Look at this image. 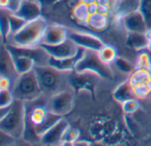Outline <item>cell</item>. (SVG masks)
Returning <instances> with one entry per match:
<instances>
[{
	"instance_id": "obj_3",
	"label": "cell",
	"mask_w": 151,
	"mask_h": 146,
	"mask_svg": "<svg viewBox=\"0 0 151 146\" xmlns=\"http://www.w3.org/2000/svg\"><path fill=\"white\" fill-rule=\"evenodd\" d=\"M26 122L25 102L14 99L6 115L0 118V131H3L16 140H22Z\"/></svg>"
},
{
	"instance_id": "obj_4",
	"label": "cell",
	"mask_w": 151,
	"mask_h": 146,
	"mask_svg": "<svg viewBox=\"0 0 151 146\" xmlns=\"http://www.w3.org/2000/svg\"><path fill=\"white\" fill-rule=\"evenodd\" d=\"M11 91L14 99L24 102L36 100L43 94L35 70L19 75Z\"/></svg>"
},
{
	"instance_id": "obj_39",
	"label": "cell",
	"mask_w": 151,
	"mask_h": 146,
	"mask_svg": "<svg viewBox=\"0 0 151 146\" xmlns=\"http://www.w3.org/2000/svg\"><path fill=\"white\" fill-rule=\"evenodd\" d=\"M30 1H39V0H30ZM40 2V1H39Z\"/></svg>"
},
{
	"instance_id": "obj_27",
	"label": "cell",
	"mask_w": 151,
	"mask_h": 146,
	"mask_svg": "<svg viewBox=\"0 0 151 146\" xmlns=\"http://www.w3.org/2000/svg\"><path fill=\"white\" fill-rule=\"evenodd\" d=\"M139 11L146 21L148 29L151 30V0H140Z\"/></svg>"
},
{
	"instance_id": "obj_8",
	"label": "cell",
	"mask_w": 151,
	"mask_h": 146,
	"mask_svg": "<svg viewBox=\"0 0 151 146\" xmlns=\"http://www.w3.org/2000/svg\"><path fill=\"white\" fill-rule=\"evenodd\" d=\"M5 46L12 56H26L32 58L35 60L36 66L49 64L50 56L41 45L35 47H19L5 43Z\"/></svg>"
},
{
	"instance_id": "obj_9",
	"label": "cell",
	"mask_w": 151,
	"mask_h": 146,
	"mask_svg": "<svg viewBox=\"0 0 151 146\" xmlns=\"http://www.w3.org/2000/svg\"><path fill=\"white\" fill-rule=\"evenodd\" d=\"M40 45L48 52V54L51 57L58 58V59L74 56L78 53L80 48L70 38L56 45H44V44H40Z\"/></svg>"
},
{
	"instance_id": "obj_7",
	"label": "cell",
	"mask_w": 151,
	"mask_h": 146,
	"mask_svg": "<svg viewBox=\"0 0 151 146\" xmlns=\"http://www.w3.org/2000/svg\"><path fill=\"white\" fill-rule=\"evenodd\" d=\"M101 78L92 72H78L75 70L69 73L68 82L70 87L75 92L87 91L93 94L98 80Z\"/></svg>"
},
{
	"instance_id": "obj_6",
	"label": "cell",
	"mask_w": 151,
	"mask_h": 146,
	"mask_svg": "<svg viewBox=\"0 0 151 146\" xmlns=\"http://www.w3.org/2000/svg\"><path fill=\"white\" fill-rule=\"evenodd\" d=\"M74 93L72 88L65 89L48 99V109L62 117L68 115L74 106Z\"/></svg>"
},
{
	"instance_id": "obj_21",
	"label": "cell",
	"mask_w": 151,
	"mask_h": 146,
	"mask_svg": "<svg viewBox=\"0 0 151 146\" xmlns=\"http://www.w3.org/2000/svg\"><path fill=\"white\" fill-rule=\"evenodd\" d=\"M99 56L100 58L107 64H113V63L115 62V60L118 57V52L117 49L111 46V45H108V44H104V47L98 51Z\"/></svg>"
},
{
	"instance_id": "obj_32",
	"label": "cell",
	"mask_w": 151,
	"mask_h": 146,
	"mask_svg": "<svg viewBox=\"0 0 151 146\" xmlns=\"http://www.w3.org/2000/svg\"><path fill=\"white\" fill-rule=\"evenodd\" d=\"M13 82L7 77L1 76L0 78V89L1 90H12Z\"/></svg>"
},
{
	"instance_id": "obj_13",
	"label": "cell",
	"mask_w": 151,
	"mask_h": 146,
	"mask_svg": "<svg viewBox=\"0 0 151 146\" xmlns=\"http://www.w3.org/2000/svg\"><path fill=\"white\" fill-rule=\"evenodd\" d=\"M0 71L1 76L9 78L14 84L17 78L19 77V72L16 70L13 57L8 48L5 46V43L1 45V55H0Z\"/></svg>"
},
{
	"instance_id": "obj_29",
	"label": "cell",
	"mask_w": 151,
	"mask_h": 146,
	"mask_svg": "<svg viewBox=\"0 0 151 146\" xmlns=\"http://www.w3.org/2000/svg\"><path fill=\"white\" fill-rule=\"evenodd\" d=\"M78 137H79V131L77 130H75V129H73V128L69 127L66 130V131H65V135L63 137V140H62L61 144L65 143V144L71 145L73 143L77 142Z\"/></svg>"
},
{
	"instance_id": "obj_24",
	"label": "cell",
	"mask_w": 151,
	"mask_h": 146,
	"mask_svg": "<svg viewBox=\"0 0 151 146\" xmlns=\"http://www.w3.org/2000/svg\"><path fill=\"white\" fill-rule=\"evenodd\" d=\"M8 18H9V21H10V28H11V32H10V35H12L14 33H16L19 30H20L24 25L27 22L25 19H23L22 18H20L19 16L16 15L15 13L9 11L8 12ZM8 37V38H9ZM8 40V39H7Z\"/></svg>"
},
{
	"instance_id": "obj_16",
	"label": "cell",
	"mask_w": 151,
	"mask_h": 146,
	"mask_svg": "<svg viewBox=\"0 0 151 146\" xmlns=\"http://www.w3.org/2000/svg\"><path fill=\"white\" fill-rule=\"evenodd\" d=\"M84 51H85V48L80 47L78 53L74 56L62 58V59H58V58H54V57L50 56L49 64L58 69V70L64 71H73L75 70L78 62L82 57Z\"/></svg>"
},
{
	"instance_id": "obj_22",
	"label": "cell",
	"mask_w": 151,
	"mask_h": 146,
	"mask_svg": "<svg viewBox=\"0 0 151 146\" xmlns=\"http://www.w3.org/2000/svg\"><path fill=\"white\" fill-rule=\"evenodd\" d=\"M140 0H119L117 4V12L119 15H125L128 12L139 10Z\"/></svg>"
},
{
	"instance_id": "obj_19",
	"label": "cell",
	"mask_w": 151,
	"mask_h": 146,
	"mask_svg": "<svg viewBox=\"0 0 151 146\" xmlns=\"http://www.w3.org/2000/svg\"><path fill=\"white\" fill-rule=\"evenodd\" d=\"M15 63V67L19 75L28 72L35 69L36 63L35 60L26 56H12Z\"/></svg>"
},
{
	"instance_id": "obj_30",
	"label": "cell",
	"mask_w": 151,
	"mask_h": 146,
	"mask_svg": "<svg viewBox=\"0 0 151 146\" xmlns=\"http://www.w3.org/2000/svg\"><path fill=\"white\" fill-rule=\"evenodd\" d=\"M137 100L138 99H133V100H129L122 103L123 110L126 114H128V115L134 114L138 110L140 105H139V102L137 101Z\"/></svg>"
},
{
	"instance_id": "obj_36",
	"label": "cell",
	"mask_w": 151,
	"mask_h": 146,
	"mask_svg": "<svg viewBox=\"0 0 151 146\" xmlns=\"http://www.w3.org/2000/svg\"><path fill=\"white\" fill-rule=\"evenodd\" d=\"M39 1L41 2V4H42V2H44V3H47V4H55V3H57V2H58L60 0H39Z\"/></svg>"
},
{
	"instance_id": "obj_31",
	"label": "cell",
	"mask_w": 151,
	"mask_h": 146,
	"mask_svg": "<svg viewBox=\"0 0 151 146\" xmlns=\"http://www.w3.org/2000/svg\"><path fill=\"white\" fill-rule=\"evenodd\" d=\"M16 141H18V140H16L12 136H10L3 131H0V145H10Z\"/></svg>"
},
{
	"instance_id": "obj_38",
	"label": "cell",
	"mask_w": 151,
	"mask_h": 146,
	"mask_svg": "<svg viewBox=\"0 0 151 146\" xmlns=\"http://www.w3.org/2000/svg\"><path fill=\"white\" fill-rule=\"evenodd\" d=\"M147 50L149 51V53H150L151 55V41H150V43H149V46L147 48Z\"/></svg>"
},
{
	"instance_id": "obj_18",
	"label": "cell",
	"mask_w": 151,
	"mask_h": 146,
	"mask_svg": "<svg viewBox=\"0 0 151 146\" xmlns=\"http://www.w3.org/2000/svg\"><path fill=\"white\" fill-rule=\"evenodd\" d=\"M113 98L119 103H124L129 100L137 99L129 81L120 84L113 92Z\"/></svg>"
},
{
	"instance_id": "obj_40",
	"label": "cell",
	"mask_w": 151,
	"mask_h": 146,
	"mask_svg": "<svg viewBox=\"0 0 151 146\" xmlns=\"http://www.w3.org/2000/svg\"><path fill=\"white\" fill-rule=\"evenodd\" d=\"M150 95H151V92H150Z\"/></svg>"
},
{
	"instance_id": "obj_35",
	"label": "cell",
	"mask_w": 151,
	"mask_h": 146,
	"mask_svg": "<svg viewBox=\"0 0 151 146\" xmlns=\"http://www.w3.org/2000/svg\"><path fill=\"white\" fill-rule=\"evenodd\" d=\"M96 3L98 4H108L111 3V0H96Z\"/></svg>"
},
{
	"instance_id": "obj_11",
	"label": "cell",
	"mask_w": 151,
	"mask_h": 146,
	"mask_svg": "<svg viewBox=\"0 0 151 146\" xmlns=\"http://www.w3.org/2000/svg\"><path fill=\"white\" fill-rule=\"evenodd\" d=\"M124 27L128 33H147L149 31L146 21L139 10L128 12L121 16Z\"/></svg>"
},
{
	"instance_id": "obj_17",
	"label": "cell",
	"mask_w": 151,
	"mask_h": 146,
	"mask_svg": "<svg viewBox=\"0 0 151 146\" xmlns=\"http://www.w3.org/2000/svg\"><path fill=\"white\" fill-rule=\"evenodd\" d=\"M150 41L147 33H128L127 38V45L131 48L139 51L145 50L149 46Z\"/></svg>"
},
{
	"instance_id": "obj_15",
	"label": "cell",
	"mask_w": 151,
	"mask_h": 146,
	"mask_svg": "<svg viewBox=\"0 0 151 146\" xmlns=\"http://www.w3.org/2000/svg\"><path fill=\"white\" fill-rule=\"evenodd\" d=\"M13 13L19 16L26 21L36 19L42 17V4L39 1L23 0L19 8Z\"/></svg>"
},
{
	"instance_id": "obj_1",
	"label": "cell",
	"mask_w": 151,
	"mask_h": 146,
	"mask_svg": "<svg viewBox=\"0 0 151 146\" xmlns=\"http://www.w3.org/2000/svg\"><path fill=\"white\" fill-rule=\"evenodd\" d=\"M34 70L42 92L46 97L50 98L65 89L71 88L68 82V77L71 71H64L50 64L35 66Z\"/></svg>"
},
{
	"instance_id": "obj_23",
	"label": "cell",
	"mask_w": 151,
	"mask_h": 146,
	"mask_svg": "<svg viewBox=\"0 0 151 146\" xmlns=\"http://www.w3.org/2000/svg\"><path fill=\"white\" fill-rule=\"evenodd\" d=\"M73 15L75 18V19L79 22H88L89 17H90V12L88 11V4L80 2L79 4H76V6L73 10Z\"/></svg>"
},
{
	"instance_id": "obj_12",
	"label": "cell",
	"mask_w": 151,
	"mask_h": 146,
	"mask_svg": "<svg viewBox=\"0 0 151 146\" xmlns=\"http://www.w3.org/2000/svg\"><path fill=\"white\" fill-rule=\"evenodd\" d=\"M69 38L79 47L85 49H93L99 51L104 45L101 39H99L96 35L87 33L69 31Z\"/></svg>"
},
{
	"instance_id": "obj_2",
	"label": "cell",
	"mask_w": 151,
	"mask_h": 146,
	"mask_svg": "<svg viewBox=\"0 0 151 146\" xmlns=\"http://www.w3.org/2000/svg\"><path fill=\"white\" fill-rule=\"evenodd\" d=\"M47 26L48 23L42 17L27 21L20 30L8 38L5 43L19 47L39 46L42 43Z\"/></svg>"
},
{
	"instance_id": "obj_34",
	"label": "cell",
	"mask_w": 151,
	"mask_h": 146,
	"mask_svg": "<svg viewBox=\"0 0 151 146\" xmlns=\"http://www.w3.org/2000/svg\"><path fill=\"white\" fill-rule=\"evenodd\" d=\"M9 5H10V0H0L1 9H6V10H8Z\"/></svg>"
},
{
	"instance_id": "obj_20",
	"label": "cell",
	"mask_w": 151,
	"mask_h": 146,
	"mask_svg": "<svg viewBox=\"0 0 151 146\" xmlns=\"http://www.w3.org/2000/svg\"><path fill=\"white\" fill-rule=\"evenodd\" d=\"M88 26L96 31H102L105 29L108 24V17L107 14L96 12L94 14H91L88 22Z\"/></svg>"
},
{
	"instance_id": "obj_37",
	"label": "cell",
	"mask_w": 151,
	"mask_h": 146,
	"mask_svg": "<svg viewBox=\"0 0 151 146\" xmlns=\"http://www.w3.org/2000/svg\"><path fill=\"white\" fill-rule=\"evenodd\" d=\"M81 2L87 4H93V3H96V0H81Z\"/></svg>"
},
{
	"instance_id": "obj_26",
	"label": "cell",
	"mask_w": 151,
	"mask_h": 146,
	"mask_svg": "<svg viewBox=\"0 0 151 146\" xmlns=\"http://www.w3.org/2000/svg\"><path fill=\"white\" fill-rule=\"evenodd\" d=\"M8 12H9L8 10L1 9V33H2V40L4 43L6 42L11 32Z\"/></svg>"
},
{
	"instance_id": "obj_25",
	"label": "cell",
	"mask_w": 151,
	"mask_h": 146,
	"mask_svg": "<svg viewBox=\"0 0 151 146\" xmlns=\"http://www.w3.org/2000/svg\"><path fill=\"white\" fill-rule=\"evenodd\" d=\"M113 63H114L115 67L120 72H122L123 74H126V75H130L135 71V66L132 63H130L128 60H127L123 57L118 56Z\"/></svg>"
},
{
	"instance_id": "obj_5",
	"label": "cell",
	"mask_w": 151,
	"mask_h": 146,
	"mask_svg": "<svg viewBox=\"0 0 151 146\" xmlns=\"http://www.w3.org/2000/svg\"><path fill=\"white\" fill-rule=\"evenodd\" d=\"M75 71L78 72H92L101 78L110 81L114 79V73L111 65L105 63L100 58L98 51L93 49H85Z\"/></svg>"
},
{
	"instance_id": "obj_14",
	"label": "cell",
	"mask_w": 151,
	"mask_h": 146,
	"mask_svg": "<svg viewBox=\"0 0 151 146\" xmlns=\"http://www.w3.org/2000/svg\"><path fill=\"white\" fill-rule=\"evenodd\" d=\"M69 38V30L62 25H48L41 44L56 45Z\"/></svg>"
},
{
	"instance_id": "obj_10",
	"label": "cell",
	"mask_w": 151,
	"mask_h": 146,
	"mask_svg": "<svg viewBox=\"0 0 151 146\" xmlns=\"http://www.w3.org/2000/svg\"><path fill=\"white\" fill-rule=\"evenodd\" d=\"M69 127L68 122L63 117L41 137V144L44 145H56L61 144L63 137Z\"/></svg>"
},
{
	"instance_id": "obj_33",
	"label": "cell",
	"mask_w": 151,
	"mask_h": 146,
	"mask_svg": "<svg viewBox=\"0 0 151 146\" xmlns=\"http://www.w3.org/2000/svg\"><path fill=\"white\" fill-rule=\"evenodd\" d=\"M22 1L23 0H10V5H9L8 11L12 12H16L17 10L19 8Z\"/></svg>"
},
{
	"instance_id": "obj_28",
	"label": "cell",
	"mask_w": 151,
	"mask_h": 146,
	"mask_svg": "<svg viewBox=\"0 0 151 146\" xmlns=\"http://www.w3.org/2000/svg\"><path fill=\"white\" fill-rule=\"evenodd\" d=\"M14 100V97L11 90L0 91V108H5L12 105Z\"/></svg>"
}]
</instances>
